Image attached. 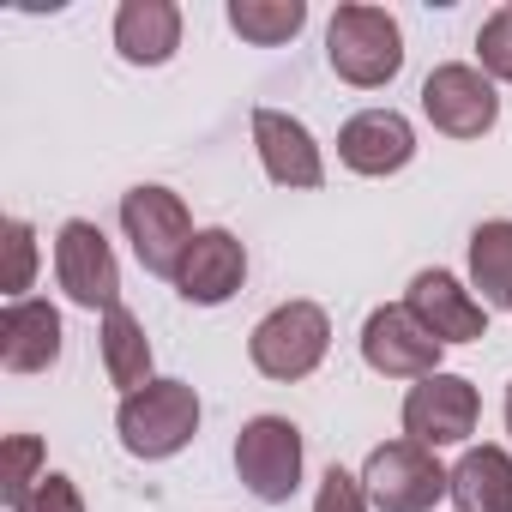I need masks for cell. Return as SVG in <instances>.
<instances>
[{
	"label": "cell",
	"mask_w": 512,
	"mask_h": 512,
	"mask_svg": "<svg viewBox=\"0 0 512 512\" xmlns=\"http://www.w3.org/2000/svg\"><path fill=\"white\" fill-rule=\"evenodd\" d=\"M470 284L482 290V308H506L512 314V223H476L470 235Z\"/></svg>",
	"instance_id": "ac0fdd59"
},
{
	"label": "cell",
	"mask_w": 512,
	"mask_h": 512,
	"mask_svg": "<svg viewBox=\"0 0 512 512\" xmlns=\"http://www.w3.org/2000/svg\"><path fill=\"white\" fill-rule=\"evenodd\" d=\"M416 157V127L398 109H362L338 127V163L356 175H398Z\"/></svg>",
	"instance_id": "8fae6325"
},
{
	"label": "cell",
	"mask_w": 512,
	"mask_h": 512,
	"mask_svg": "<svg viewBox=\"0 0 512 512\" xmlns=\"http://www.w3.org/2000/svg\"><path fill=\"white\" fill-rule=\"evenodd\" d=\"M55 278H61L67 302L85 308V314L121 308V266H115V247H109L103 229L85 223V217L61 223V235H55Z\"/></svg>",
	"instance_id": "52a82bcc"
},
{
	"label": "cell",
	"mask_w": 512,
	"mask_h": 512,
	"mask_svg": "<svg viewBox=\"0 0 512 512\" xmlns=\"http://www.w3.org/2000/svg\"><path fill=\"white\" fill-rule=\"evenodd\" d=\"M476 61H482L488 79H506V85H512V7H500V13L482 19V31H476Z\"/></svg>",
	"instance_id": "7402d4cb"
},
{
	"label": "cell",
	"mask_w": 512,
	"mask_h": 512,
	"mask_svg": "<svg viewBox=\"0 0 512 512\" xmlns=\"http://www.w3.org/2000/svg\"><path fill=\"white\" fill-rule=\"evenodd\" d=\"M362 488H368V506L374 512H434L440 494H452V470H440V458L428 446L392 440V446H374L368 452Z\"/></svg>",
	"instance_id": "5b68a950"
},
{
	"label": "cell",
	"mask_w": 512,
	"mask_h": 512,
	"mask_svg": "<svg viewBox=\"0 0 512 512\" xmlns=\"http://www.w3.org/2000/svg\"><path fill=\"white\" fill-rule=\"evenodd\" d=\"M31 278H37V229H31L25 217H13V223H7V296L25 302Z\"/></svg>",
	"instance_id": "603a6c76"
},
{
	"label": "cell",
	"mask_w": 512,
	"mask_h": 512,
	"mask_svg": "<svg viewBox=\"0 0 512 512\" xmlns=\"http://www.w3.org/2000/svg\"><path fill=\"white\" fill-rule=\"evenodd\" d=\"M103 368H109V380L121 392H139V386L157 380L151 374V338H145L139 314H127V308H109L103 314Z\"/></svg>",
	"instance_id": "d6986e66"
},
{
	"label": "cell",
	"mask_w": 512,
	"mask_h": 512,
	"mask_svg": "<svg viewBox=\"0 0 512 512\" xmlns=\"http://www.w3.org/2000/svg\"><path fill=\"white\" fill-rule=\"evenodd\" d=\"M422 115L446 139H482L500 121V91H494V79L482 67L446 61V67H434L422 79Z\"/></svg>",
	"instance_id": "ba28073f"
},
{
	"label": "cell",
	"mask_w": 512,
	"mask_h": 512,
	"mask_svg": "<svg viewBox=\"0 0 512 512\" xmlns=\"http://www.w3.org/2000/svg\"><path fill=\"white\" fill-rule=\"evenodd\" d=\"M19 512H85V500H79V488H73V476H61V470H49L43 482H37V494L19 506Z\"/></svg>",
	"instance_id": "d4e9b609"
},
{
	"label": "cell",
	"mask_w": 512,
	"mask_h": 512,
	"mask_svg": "<svg viewBox=\"0 0 512 512\" xmlns=\"http://www.w3.org/2000/svg\"><path fill=\"white\" fill-rule=\"evenodd\" d=\"M253 145H260V169L278 187H320L326 181V157H320L314 133L284 109H253Z\"/></svg>",
	"instance_id": "5bb4252c"
},
{
	"label": "cell",
	"mask_w": 512,
	"mask_h": 512,
	"mask_svg": "<svg viewBox=\"0 0 512 512\" xmlns=\"http://www.w3.org/2000/svg\"><path fill=\"white\" fill-rule=\"evenodd\" d=\"M440 338L398 302V308H374L362 326V362L386 380H428L440 374Z\"/></svg>",
	"instance_id": "30bf717a"
},
{
	"label": "cell",
	"mask_w": 512,
	"mask_h": 512,
	"mask_svg": "<svg viewBox=\"0 0 512 512\" xmlns=\"http://www.w3.org/2000/svg\"><path fill=\"white\" fill-rule=\"evenodd\" d=\"M121 229H127V241L139 253V266L151 278H169V284H175L187 247L199 235L187 205H181V193H169V187H127L121 193Z\"/></svg>",
	"instance_id": "277c9868"
},
{
	"label": "cell",
	"mask_w": 512,
	"mask_h": 512,
	"mask_svg": "<svg viewBox=\"0 0 512 512\" xmlns=\"http://www.w3.org/2000/svg\"><path fill=\"white\" fill-rule=\"evenodd\" d=\"M61 362V314L37 296L7 302L0 314V368L7 374H49Z\"/></svg>",
	"instance_id": "9a60e30c"
},
{
	"label": "cell",
	"mask_w": 512,
	"mask_h": 512,
	"mask_svg": "<svg viewBox=\"0 0 512 512\" xmlns=\"http://www.w3.org/2000/svg\"><path fill=\"white\" fill-rule=\"evenodd\" d=\"M476 416H482V398L464 374H428L410 386L404 398V434L428 452L440 446H464L476 434Z\"/></svg>",
	"instance_id": "9c48e42d"
},
{
	"label": "cell",
	"mask_w": 512,
	"mask_h": 512,
	"mask_svg": "<svg viewBox=\"0 0 512 512\" xmlns=\"http://www.w3.org/2000/svg\"><path fill=\"white\" fill-rule=\"evenodd\" d=\"M115 49L133 67H163L181 49V7H175V0H121Z\"/></svg>",
	"instance_id": "2e32d148"
},
{
	"label": "cell",
	"mask_w": 512,
	"mask_h": 512,
	"mask_svg": "<svg viewBox=\"0 0 512 512\" xmlns=\"http://www.w3.org/2000/svg\"><path fill=\"white\" fill-rule=\"evenodd\" d=\"M43 476H49L43 470V440L37 434H7V446H0V500L19 512L37 494Z\"/></svg>",
	"instance_id": "44dd1931"
},
{
	"label": "cell",
	"mask_w": 512,
	"mask_h": 512,
	"mask_svg": "<svg viewBox=\"0 0 512 512\" xmlns=\"http://www.w3.org/2000/svg\"><path fill=\"white\" fill-rule=\"evenodd\" d=\"M404 308L440 338V344H476L482 332H488V308L452 278V272H416L410 278V296H404Z\"/></svg>",
	"instance_id": "4fadbf2b"
},
{
	"label": "cell",
	"mask_w": 512,
	"mask_h": 512,
	"mask_svg": "<svg viewBox=\"0 0 512 512\" xmlns=\"http://www.w3.org/2000/svg\"><path fill=\"white\" fill-rule=\"evenodd\" d=\"M506 434H512V386H506Z\"/></svg>",
	"instance_id": "484cf974"
},
{
	"label": "cell",
	"mask_w": 512,
	"mask_h": 512,
	"mask_svg": "<svg viewBox=\"0 0 512 512\" xmlns=\"http://www.w3.org/2000/svg\"><path fill=\"white\" fill-rule=\"evenodd\" d=\"M452 506L458 512H512V452L470 446L452 464Z\"/></svg>",
	"instance_id": "e0dca14e"
},
{
	"label": "cell",
	"mask_w": 512,
	"mask_h": 512,
	"mask_svg": "<svg viewBox=\"0 0 512 512\" xmlns=\"http://www.w3.org/2000/svg\"><path fill=\"white\" fill-rule=\"evenodd\" d=\"M235 470L253 500L284 506L302 488V428L290 416H253L235 434Z\"/></svg>",
	"instance_id": "8992f818"
},
{
	"label": "cell",
	"mask_w": 512,
	"mask_h": 512,
	"mask_svg": "<svg viewBox=\"0 0 512 512\" xmlns=\"http://www.w3.org/2000/svg\"><path fill=\"white\" fill-rule=\"evenodd\" d=\"M332 350V320L314 302H284L272 308L247 338V356L266 380H308Z\"/></svg>",
	"instance_id": "3957f363"
},
{
	"label": "cell",
	"mask_w": 512,
	"mask_h": 512,
	"mask_svg": "<svg viewBox=\"0 0 512 512\" xmlns=\"http://www.w3.org/2000/svg\"><path fill=\"white\" fill-rule=\"evenodd\" d=\"M308 25L302 0H229V31L253 49H278Z\"/></svg>",
	"instance_id": "ffe728a7"
},
{
	"label": "cell",
	"mask_w": 512,
	"mask_h": 512,
	"mask_svg": "<svg viewBox=\"0 0 512 512\" xmlns=\"http://www.w3.org/2000/svg\"><path fill=\"white\" fill-rule=\"evenodd\" d=\"M115 434L133 458L157 464V458H175L193 434H199V392L187 380H151L139 392L121 398L115 410Z\"/></svg>",
	"instance_id": "7a4b0ae2"
},
{
	"label": "cell",
	"mask_w": 512,
	"mask_h": 512,
	"mask_svg": "<svg viewBox=\"0 0 512 512\" xmlns=\"http://www.w3.org/2000/svg\"><path fill=\"white\" fill-rule=\"evenodd\" d=\"M241 284H247V247L229 229H199L193 247H187V260H181V272H175V290L193 308H223Z\"/></svg>",
	"instance_id": "7c38bea8"
},
{
	"label": "cell",
	"mask_w": 512,
	"mask_h": 512,
	"mask_svg": "<svg viewBox=\"0 0 512 512\" xmlns=\"http://www.w3.org/2000/svg\"><path fill=\"white\" fill-rule=\"evenodd\" d=\"M314 512H368V488H362V476H350V470H326L320 476V494H314Z\"/></svg>",
	"instance_id": "cb8c5ba5"
},
{
	"label": "cell",
	"mask_w": 512,
	"mask_h": 512,
	"mask_svg": "<svg viewBox=\"0 0 512 512\" xmlns=\"http://www.w3.org/2000/svg\"><path fill=\"white\" fill-rule=\"evenodd\" d=\"M326 61L344 85L356 91H380L398 79L404 67V31L386 7H362V0H350V7L332 13L326 25Z\"/></svg>",
	"instance_id": "6da1fadb"
}]
</instances>
